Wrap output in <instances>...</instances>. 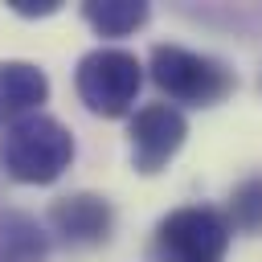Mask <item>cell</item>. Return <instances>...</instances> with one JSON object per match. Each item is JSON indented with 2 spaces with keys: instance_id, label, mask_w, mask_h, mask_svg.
<instances>
[{
  "instance_id": "1",
  "label": "cell",
  "mask_w": 262,
  "mask_h": 262,
  "mask_svg": "<svg viewBox=\"0 0 262 262\" xmlns=\"http://www.w3.org/2000/svg\"><path fill=\"white\" fill-rule=\"evenodd\" d=\"M74 160V135L53 115H29L0 131V168L16 184H53Z\"/></svg>"
},
{
  "instance_id": "2",
  "label": "cell",
  "mask_w": 262,
  "mask_h": 262,
  "mask_svg": "<svg viewBox=\"0 0 262 262\" xmlns=\"http://www.w3.org/2000/svg\"><path fill=\"white\" fill-rule=\"evenodd\" d=\"M147 70H151V82L172 102H188V106H213L237 86L233 70L221 57L196 53L184 45H156L147 57Z\"/></svg>"
},
{
  "instance_id": "3",
  "label": "cell",
  "mask_w": 262,
  "mask_h": 262,
  "mask_svg": "<svg viewBox=\"0 0 262 262\" xmlns=\"http://www.w3.org/2000/svg\"><path fill=\"white\" fill-rule=\"evenodd\" d=\"M74 86H78V98L90 115L119 119L135 106V94L143 86V66L127 49H102L98 45V49L82 53V61L74 70Z\"/></svg>"
},
{
  "instance_id": "4",
  "label": "cell",
  "mask_w": 262,
  "mask_h": 262,
  "mask_svg": "<svg viewBox=\"0 0 262 262\" xmlns=\"http://www.w3.org/2000/svg\"><path fill=\"white\" fill-rule=\"evenodd\" d=\"M229 246V217L209 205H184L160 217L151 250L160 262H217Z\"/></svg>"
},
{
  "instance_id": "5",
  "label": "cell",
  "mask_w": 262,
  "mask_h": 262,
  "mask_svg": "<svg viewBox=\"0 0 262 262\" xmlns=\"http://www.w3.org/2000/svg\"><path fill=\"white\" fill-rule=\"evenodd\" d=\"M184 135H188V119H184L176 106H168V102H147V106H139V111L131 115V123H127L135 172L156 176V172L180 151Z\"/></svg>"
},
{
  "instance_id": "6",
  "label": "cell",
  "mask_w": 262,
  "mask_h": 262,
  "mask_svg": "<svg viewBox=\"0 0 262 262\" xmlns=\"http://www.w3.org/2000/svg\"><path fill=\"white\" fill-rule=\"evenodd\" d=\"M49 225L66 246H102L115 229V209L98 192H70L49 205Z\"/></svg>"
},
{
  "instance_id": "7",
  "label": "cell",
  "mask_w": 262,
  "mask_h": 262,
  "mask_svg": "<svg viewBox=\"0 0 262 262\" xmlns=\"http://www.w3.org/2000/svg\"><path fill=\"white\" fill-rule=\"evenodd\" d=\"M49 98V78L33 61H0V131L37 115Z\"/></svg>"
},
{
  "instance_id": "8",
  "label": "cell",
  "mask_w": 262,
  "mask_h": 262,
  "mask_svg": "<svg viewBox=\"0 0 262 262\" xmlns=\"http://www.w3.org/2000/svg\"><path fill=\"white\" fill-rule=\"evenodd\" d=\"M49 233L20 209H0V262H45Z\"/></svg>"
},
{
  "instance_id": "9",
  "label": "cell",
  "mask_w": 262,
  "mask_h": 262,
  "mask_svg": "<svg viewBox=\"0 0 262 262\" xmlns=\"http://www.w3.org/2000/svg\"><path fill=\"white\" fill-rule=\"evenodd\" d=\"M147 4L143 0H86L82 4V20L98 33V37H127L135 29L147 25Z\"/></svg>"
},
{
  "instance_id": "10",
  "label": "cell",
  "mask_w": 262,
  "mask_h": 262,
  "mask_svg": "<svg viewBox=\"0 0 262 262\" xmlns=\"http://www.w3.org/2000/svg\"><path fill=\"white\" fill-rule=\"evenodd\" d=\"M229 225L242 233H262V176H250L229 192Z\"/></svg>"
},
{
  "instance_id": "11",
  "label": "cell",
  "mask_w": 262,
  "mask_h": 262,
  "mask_svg": "<svg viewBox=\"0 0 262 262\" xmlns=\"http://www.w3.org/2000/svg\"><path fill=\"white\" fill-rule=\"evenodd\" d=\"M8 8L16 16H53L57 12V0H41V4H33V0H8Z\"/></svg>"
}]
</instances>
